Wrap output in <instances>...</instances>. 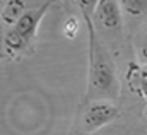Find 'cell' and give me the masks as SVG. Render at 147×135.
Returning <instances> with one entry per match:
<instances>
[{
    "label": "cell",
    "mask_w": 147,
    "mask_h": 135,
    "mask_svg": "<svg viewBox=\"0 0 147 135\" xmlns=\"http://www.w3.org/2000/svg\"><path fill=\"white\" fill-rule=\"evenodd\" d=\"M3 2H9V0H3Z\"/></svg>",
    "instance_id": "cell-14"
},
{
    "label": "cell",
    "mask_w": 147,
    "mask_h": 135,
    "mask_svg": "<svg viewBox=\"0 0 147 135\" xmlns=\"http://www.w3.org/2000/svg\"><path fill=\"white\" fill-rule=\"evenodd\" d=\"M123 12L132 17H140L147 14V0H120Z\"/></svg>",
    "instance_id": "cell-8"
},
{
    "label": "cell",
    "mask_w": 147,
    "mask_h": 135,
    "mask_svg": "<svg viewBox=\"0 0 147 135\" xmlns=\"http://www.w3.org/2000/svg\"><path fill=\"white\" fill-rule=\"evenodd\" d=\"M3 50H5V34H3L2 22H0V57H3Z\"/></svg>",
    "instance_id": "cell-12"
},
{
    "label": "cell",
    "mask_w": 147,
    "mask_h": 135,
    "mask_svg": "<svg viewBox=\"0 0 147 135\" xmlns=\"http://www.w3.org/2000/svg\"><path fill=\"white\" fill-rule=\"evenodd\" d=\"M94 22L96 26L110 34H120L121 33V12L120 5L116 0H99L96 12H94Z\"/></svg>",
    "instance_id": "cell-3"
},
{
    "label": "cell",
    "mask_w": 147,
    "mask_h": 135,
    "mask_svg": "<svg viewBox=\"0 0 147 135\" xmlns=\"http://www.w3.org/2000/svg\"><path fill=\"white\" fill-rule=\"evenodd\" d=\"M26 12V7H24V0H9L5 2L2 12H0V19L3 24L7 26H16V22L21 19V16Z\"/></svg>",
    "instance_id": "cell-6"
},
{
    "label": "cell",
    "mask_w": 147,
    "mask_h": 135,
    "mask_svg": "<svg viewBox=\"0 0 147 135\" xmlns=\"http://www.w3.org/2000/svg\"><path fill=\"white\" fill-rule=\"evenodd\" d=\"M128 84L134 92H139L147 99V65H130L128 70Z\"/></svg>",
    "instance_id": "cell-5"
},
{
    "label": "cell",
    "mask_w": 147,
    "mask_h": 135,
    "mask_svg": "<svg viewBox=\"0 0 147 135\" xmlns=\"http://www.w3.org/2000/svg\"><path fill=\"white\" fill-rule=\"evenodd\" d=\"M63 33H65L67 38H74L75 34L79 33V21H77V17H69V19L65 21Z\"/></svg>",
    "instance_id": "cell-11"
},
{
    "label": "cell",
    "mask_w": 147,
    "mask_h": 135,
    "mask_svg": "<svg viewBox=\"0 0 147 135\" xmlns=\"http://www.w3.org/2000/svg\"><path fill=\"white\" fill-rule=\"evenodd\" d=\"M79 7H80V12L84 16L86 21H91L94 17V12H96V7L99 3V0H77Z\"/></svg>",
    "instance_id": "cell-9"
},
{
    "label": "cell",
    "mask_w": 147,
    "mask_h": 135,
    "mask_svg": "<svg viewBox=\"0 0 147 135\" xmlns=\"http://www.w3.org/2000/svg\"><path fill=\"white\" fill-rule=\"evenodd\" d=\"M101 135H110V134H101Z\"/></svg>",
    "instance_id": "cell-13"
},
{
    "label": "cell",
    "mask_w": 147,
    "mask_h": 135,
    "mask_svg": "<svg viewBox=\"0 0 147 135\" xmlns=\"http://www.w3.org/2000/svg\"><path fill=\"white\" fill-rule=\"evenodd\" d=\"M89 26V84H87V99H115L118 94V82L115 65L108 50L103 43L98 41L94 34V24L87 21Z\"/></svg>",
    "instance_id": "cell-1"
},
{
    "label": "cell",
    "mask_w": 147,
    "mask_h": 135,
    "mask_svg": "<svg viewBox=\"0 0 147 135\" xmlns=\"http://www.w3.org/2000/svg\"><path fill=\"white\" fill-rule=\"evenodd\" d=\"M118 116V108L110 99H94L86 108L82 116V130L86 134H92L105 125L111 123Z\"/></svg>",
    "instance_id": "cell-2"
},
{
    "label": "cell",
    "mask_w": 147,
    "mask_h": 135,
    "mask_svg": "<svg viewBox=\"0 0 147 135\" xmlns=\"http://www.w3.org/2000/svg\"><path fill=\"white\" fill-rule=\"evenodd\" d=\"M28 45H29V41L24 36H21L14 28L7 31V34H5V53L9 57H14V55L22 53L28 48Z\"/></svg>",
    "instance_id": "cell-7"
},
{
    "label": "cell",
    "mask_w": 147,
    "mask_h": 135,
    "mask_svg": "<svg viewBox=\"0 0 147 135\" xmlns=\"http://www.w3.org/2000/svg\"><path fill=\"white\" fill-rule=\"evenodd\" d=\"M46 10H48V3H46V5H41L39 9L26 10V12L21 16V19L16 22L14 29L31 43V41L34 39V36H36L38 26H39V22H41V19H43V16H45Z\"/></svg>",
    "instance_id": "cell-4"
},
{
    "label": "cell",
    "mask_w": 147,
    "mask_h": 135,
    "mask_svg": "<svg viewBox=\"0 0 147 135\" xmlns=\"http://www.w3.org/2000/svg\"><path fill=\"white\" fill-rule=\"evenodd\" d=\"M137 58L142 65H147V29L139 36L137 41Z\"/></svg>",
    "instance_id": "cell-10"
}]
</instances>
